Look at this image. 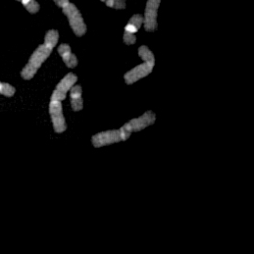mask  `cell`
<instances>
[{
	"mask_svg": "<svg viewBox=\"0 0 254 254\" xmlns=\"http://www.w3.org/2000/svg\"><path fill=\"white\" fill-rule=\"evenodd\" d=\"M59 33L56 30H50L46 32L44 37V43L33 52L27 65L21 71V77L26 80H32L38 73L39 69L42 67L45 60L50 56L54 47L58 43Z\"/></svg>",
	"mask_w": 254,
	"mask_h": 254,
	"instance_id": "obj_1",
	"label": "cell"
},
{
	"mask_svg": "<svg viewBox=\"0 0 254 254\" xmlns=\"http://www.w3.org/2000/svg\"><path fill=\"white\" fill-rule=\"evenodd\" d=\"M156 120V115L152 111H146L143 115L139 116L138 118H134L129 120L123 127H120L121 135L123 138V141L127 140L130 136L131 133L139 131L144 129L145 127H149L154 124Z\"/></svg>",
	"mask_w": 254,
	"mask_h": 254,
	"instance_id": "obj_2",
	"label": "cell"
},
{
	"mask_svg": "<svg viewBox=\"0 0 254 254\" xmlns=\"http://www.w3.org/2000/svg\"><path fill=\"white\" fill-rule=\"evenodd\" d=\"M64 15L68 18L70 27L72 28L74 34L77 37H83L86 33V25L85 24L84 18L77 8V6L73 3H69L67 6L62 8Z\"/></svg>",
	"mask_w": 254,
	"mask_h": 254,
	"instance_id": "obj_3",
	"label": "cell"
},
{
	"mask_svg": "<svg viewBox=\"0 0 254 254\" xmlns=\"http://www.w3.org/2000/svg\"><path fill=\"white\" fill-rule=\"evenodd\" d=\"M49 115L56 133H62L67 129L66 120L63 114V106L61 101H51L49 103Z\"/></svg>",
	"mask_w": 254,
	"mask_h": 254,
	"instance_id": "obj_4",
	"label": "cell"
},
{
	"mask_svg": "<svg viewBox=\"0 0 254 254\" xmlns=\"http://www.w3.org/2000/svg\"><path fill=\"white\" fill-rule=\"evenodd\" d=\"M160 3L161 0H147L143 16V27L146 32L152 33L157 29V11Z\"/></svg>",
	"mask_w": 254,
	"mask_h": 254,
	"instance_id": "obj_5",
	"label": "cell"
},
{
	"mask_svg": "<svg viewBox=\"0 0 254 254\" xmlns=\"http://www.w3.org/2000/svg\"><path fill=\"white\" fill-rule=\"evenodd\" d=\"M123 141L120 129H109L98 132L91 137V143L95 148L110 145L113 143Z\"/></svg>",
	"mask_w": 254,
	"mask_h": 254,
	"instance_id": "obj_6",
	"label": "cell"
},
{
	"mask_svg": "<svg viewBox=\"0 0 254 254\" xmlns=\"http://www.w3.org/2000/svg\"><path fill=\"white\" fill-rule=\"evenodd\" d=\"M78 81L77 75L74 73H68L59 83L56 85V88L51 94L50 100L51 101H62L66 98L67 92L75 85Z\"/></svg>",
	"mask_w": 254,
	"mask_h": 254,
	"instance_id": "obj_7",
	"label": "cell"
},
{
	"mask_svg": "<svg viewBox=\"0 0 254 254\" xmlns=\"http://www.w3.org/2000/svg\"><path fill=\"white\" fill-rule=\"evenodd\" d=\"M154 65L155 64H153V63L144 62V63H142L140 65H137L136 67L132 68L130 71H128L127 73L125 74V76H124L125 83L127 85H132L135 82L139 81L140 79L145 78L146 76H148L152 72Z\"/></svg>",
	"mask_w": 254,
	"mask_h": 254,
	"instance_id": "obj_8",
	"label": "cell"
},
{
	"mask_svg": "<svg viewBox=\"0 0 254 254\" xmlns=\"http://www.w3.org/2000/svg\"><path fill=\"white\" fill-rule=\"evenodd\" d=\"M57 51L59 53V55L61 56L63 62L65 63V65L70 68L73 69L75 67L78 66V58L77 56L72 52L71 50V46L68 43H62L58 46Z\"/></svg>",
	"mask_w": 254,
	"mask_h": 254,
	"instance_id": "obj_9",
	"label": "cell"
},
{
	"mask_svg": "<svg viewBox=\"0 0 254 254\" xmlns=\"http://www.w3.org/2000/svg\"><path fill=\"white\" fill-rule=\"evenodd\" d=\"M83 89L81 85H74L70 89V98H71V106L75 112L81 111L84 108V100L82 97Z\"/></svg>",
	"mask_w": 254,
	"mask_h": 254,
	"instance_id": "obj_10",
	"label": "cell"
},
{
	"mask_svg": "<svg viewBox=\"0 0 254 254\" xmlns=\"http://www.w3.org/2000/svg\"><path fill=\"white\" fill-rule=\"evenodd\" d=\"M142 24H143V16L140 14H135L128 20L127 26L125 27V32L135 35V33L138 32Z\"/></svg>",
	"mask_w": 254,
	"mask_h": 254,
	"instance_id": "obj_11",
	"label": "cell"
},
{
	"mask_svg": "<svg viewBox=\"0 0 254 254\" xmlns=\"http://www.w3.org/2000/svg\"><path fill=\"white\" fill-rule=\"evenodd\" d=\"M138 55L144 62H149L155 64V57L153 52L146 46L142 45L138 48Z\"/></svg>",
	"mask_w": 254,
	"mask_h": 254,
	"instance_id": "obj_12",
	"label": "cell"
},
{
	"mask_svg": "<svg viewBox=\"0 0 254 254\" xmlns=\"http://www.w3.org/2000/svg\"><path fill=\"white\" fill-rule=\"evenodd\" d=\"M16 1L21 2L22 5L26 8V10L31 14H37L41 9V6L37 0H16Z\"/></svg>",
	"mask_w": 254,
	"mask_h": 254,
	"instance_id": "obj_13",
	"label": "cell"
},
{
	"mask_svg": "<svg viewBox=\"0 0 254 254\" xmlns=\"http://www.w3.org/2000/svg\"><path fill=\"white\" fill-rule=\"evenodd\" d=\"M16 93V88L8 83L0 82V94L6 97H12Z\"/></svg>",
	"mask_w": 254,
	"mask_h": 254,
	"instance_id": "obj_14",
	"label": "cell"
},
{
	"mask_svg": "<svg viewBox=\"0 0 254 254\" xmlns=\"http://www.w3.org/2000/svg\"><path fill=\"white\" fill-rule=\"evenodd\" d=\"M104 2L108 7L114 9L123 10L126 8V0H105Z\"/></svg>",
	"mask_w": 254,
	"mask_h": 254,
	"instance_id": "obj_15",
	"label": "cell"
},
{
	"mask_svg": "<svg viewBox=\"0 0 254 254\" xmlns=\"http://www.w3.org/2000/svg\"><path fill=\"white\" fill-rule=\"evenodd\" d=\"M123 41L127 45H131V44H134L136 42V37H135V35H132V34L125 32L124 37H123Z\"/></svg>",
	"mask_w": 254,
	"mask_h": 254,
	"instance_id": "obj_16",
	"label": "cell"
},
{
	"mask_svg": "<svg viewBox=\"0 0 254 254\" xmlns=\"http://www.w3.org/2000/svg\"><path fill=\"white\" fill-rule=\"evenodd\" d=\"M53 1L60 8H64L65 6H67L70 3L69 0H53Z\"/></svg>",
	"mask_w": 254,
	"mask_h": 254,
	"instance_id": "obj_17",
	"label": "cell"
}]
</instances>
